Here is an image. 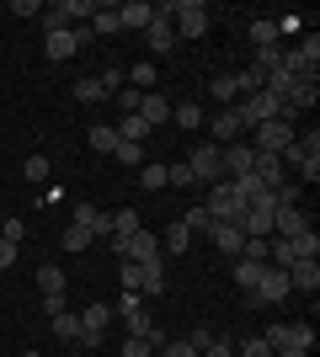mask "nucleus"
Here are the masks:
<instances>
[{
	"label": "nucleus",
	"mask_w": 320,
	"mask_h": 357,
	"mask_svg": "<svg viewBox=\"0 0 320 357\" xmlns=\"http://www.w3.org/2000/svg\"><path fill=\"white\" fill-rule=\"evenodd\" d=\"M294 134H299V118L257 123V128H251V149H257V155H283V149L294 144Z\"/></svg>",
	"instance_id": "obj_1"
},
{
	"label": "nucleus",
	"mask_w": 320,
	"mask_h": 357,
	"mask_svg": "<svg viewBox=\"0 0 320 357\" xmlns=\"http://www.w3.org/2000/svg\"><path fill=\"white\" fill-rule=\"evenodd\" d=\"M91 0H54V6H43V27L48 32H64V27H86L91 22Z\"/></svg>",
	"instance_id": "obj_2"
},
{
	"label": "nucleus",
	"mask_w": 320,
	"mask_h": 357,
	"mask_svg": "<svg viewBox=\"0 0 320 357\" xmlns=\"http://www.w3.org/2000/svg\"><path fill=\"white\" fill-rule=\"evenodd\" d=\"M208 6H203V0H176V6H171V27H176V38H203V32H208Z\"/></svg>",
	"instance_id": "obj_3"
},
{
	"label": "nucleus",
	"mask_w": 320,
	"mask_h": 357,
	"mask_svg": "<svg viewBox=\"0 0 320 357\" xmlns=\"http://www.w3.org/2000/svg\"><path fill=\"white\" fill-rule=\"evenodd\" d=\"M112 251H118V261H166L155 229H139V235H128V240H112Z\"/></svg>",
	"instance_id": "obj_4"
},
{
	"label": "nucleus",
	"mask_w": 320,
	"mask_h": 357,
	"mask_svg": "<svg viewBox=\"0 0 320 357\" xmlns=\"http://www.w3.org/2000/svg\"><path fill=\"white\" fill-rule=\"evenodd\" d=\"M203 208H208V219H224V224H235L245 213V203L235 192H229V181H213L208 192H203Z\"/></svg>",
	"instance_id": "obj_5"
},
{
	"label": "nucleus",
	"mask_w": 320,
	"mask_h": 357,
	"mask_svg": "<svg viewBox=\"0 0 320 357\" xmlns=\"http://www.w3.org/2000/svg\"><path fill=\"white\" fill-rule=\"evenodd\" d=\"M187 171L198 176V187H213V181H224V165H219V144H192V155H187Z\"/></svg>",
	"instance_id": "obj_6"
},
{
	"label": "nucleus",
	"mask_w": 320,
	"mask_h": 357,
	"mask_svg": "<svg viewBox=\"0 0 320 357\" xmlns=\"http://www.w3.org/2000/svg\"><path fill=\"white\" fill-rule=\"evenodd\" d=\"M86 38H91L86 27H64V32H48V38H43V54H48L54 64H70V59L80 54V43H86Z\"/></svg>",
	"instance_id": "obj_7"
},
{
	"label": "nucleus",
	"mask_w": 320,
	"mask_h": 357,
	"mask_svg": "<svg viewBox=\"0 0 320 357\" xmlns=\"http://www.w3.org/2000/svg\"><path fill=\"white\" fill-rule=\"evenodd\" d=\"M75 314H80V347H102L107 326H112V310H107V304H86V310H75Z\"/></svg>",
	"instance_id": "obj_8"
},
{
	"label": "nucleus",
	"mask_w": 320,
	"mask_h": 357,
	"mask_svg": "<svg viewBox=\"0 0 320 357\" xmlns=\"http://www.w3.org/2000/svg\"><path fill=\"white\" fill-rule=\"evenodd\" d=\"M208 123V134H213V144L224 149V144H241L245 139V128H241V112H235V107H219V112H213V118H203Z\"/></svg>",
	"instance_id": "obj_9"
},
{
	"label": "nucleus",
	"mask_w": 320,
	"mask_h": 357,
	"mask_svg": "<svg viewBox=\"0 0 320 357\" xmlns=\"http://www.w3.org/2000/svg\"><path fill=\"white\" fill-rule=\"evenodd\" d=\"M283 160V171H299V165H310V160H320V134L310 128V134H294V144L277 155Z\"/></svg>",
	"instance_id": "obj_10"
},
{
	"label": "nucleus",
	"mask_w": 320,
	"mask_h": 357,
	"mask_svg": "<svg viewBox=\"0 0 320 357\" xmlns=\"http://www.w3.org/2000/svg\"><path fill=\"white\" fill-rule=\"evenodd\" d=\"M251 160H257V149H251V144H224V149H219L224 181H235V176H251Z\"/></svg>",
	"instance_id": "obj_11"
},
{
	"label": "nucleus",
	"mask_w": 320,
	"mask_h": 357,
	"mask_svg": "<svg viewBox=\"0 0 320 357\" xmlns=\"http://www.w3.org/2000/svg\"><path fill=\"white\" fill-rule=\"evenodd\" d=\"M208 240H213V251L219 256H241V245H245V235H241V224H224V219H213V229H208Z\"/></svg>",
	"instance_id": "obj_12"
},
{
	"label": "nucleus",
	"mask_w": 320,
	"mask_h": 357,
	"mask_svg": "<svg viewBox=\"0 0 320 357\" xmlns=\"http://www.w3.org/2000/svg\"><path fill=\"white\" fill-rule=\"evenodd\" d=\"M139 118L150 123V128H160V123H171V102L160 96V91H139V107H134Z\"/></svg>",
	"instance_id": "obj_13"
},
{
	"label": "nucleus",
	"mask_w": 320,
	"mask_h": 357,
	"mask_svg": "<svg viewBox=\"0 0 320 357\" xmlns=\"http://www.w3.org/2000/svg\"><path fill=\"white\" fill-rule=\"evenodd\" d=\"M261 272H267V261H251V256H235V261H229V278H235L241 294H251V288L261 283Z\"/></svg>",
	"instance_id": "obj_14"
},
{
	"label": "nucleus",
	"mask_w": 320,
	"mask_h": 357,
	"mask_svg": "<svg viewBox=\"0 0 320 357\" xmlns=\"http://www.w3.org/2000/svg\"><path fill=\"white\" fill-rule=\"evenodd\" d=\"M150 22H155V6H150V0H128V6H118V27L144 32Z\"/></svg>",
	"instance_id": "obj_15"
},
{
	"label": "nucleus",
	"mask_w": 320,
	"mask_h": 357,
	"mask_svg": "<svg viewBox=\"0 0 320 357\" xmlns=\"http://www.w3.org/2000/svg\"><path fill=\"white\" fill-rule=\"evenodd\" d=\"M310 229V219L299 208H277L273 213V240H294V235H305Z\"/></svg>",
	"instance_id": "obj_16"
},
{
	"label": "nucleus",
	"mask_w": 320,
	"mask_h": 357,
	"mask_svg": "<svg viewBox=\"0 0 320 357\" xmlns=\"http://www.w3.org/2000/svg\"><path fill=\"white\" fill-rule=\"evenodd\" d=\"M70 224L91 229V235H107V229H112V213H107V208H96V203H75V219H70Z\"/></svg>",
	"instance_id": "obj_17"
},
{
	"label": "nucleus",
	"mask_w": 320,
	"mask_h": 357,
	"mask_svg": "<svg viewBox=\"0 0 320 357\" xmlns=\"http://www.w3.org/2000/svg\"><path fill=\"white\" fill-rule=\"evenodd\" d=\"M112 134H118L123 144H144V139H150L155 128H150V123H144V118H139V112H123V118L112 123Z\"/></svg>",
	"instance_id": "obj_18"
},
{
	"label": "nucleus",
	"mask_w": 320,
	"mask_h": 357,
	"mask_svg": "<svg viewBox=\"0 0 320 357\" xmlns=\"http://www.w3.org/2000/svg\"><path fill=\"white\" fill-rule=\"evenodd\" d=\"M144 43L155 48V54H166V48H176V27H171V16L155 11V22L144 27Z\"/></svg>",
	"instance_id": "obj_19"
},
{
	"label": "nucleus",
	"mask_w": 320,
	"mask_h": 357,
	"mask_svg": "<svg viewBox=\"0 0 320 357\" xmlns=\"http://www.w3.org/2000/svg\"><path fill=\"white\" fill-rule=\"evenodd\" d=\"M251 176H257L261 187H283V181H289V171H283V160H277V155H257V160H251Z\"/></svg>",
	"instance_id": "obj_20"
},
{
	"label": "nucleus",
	"mask_w": 320,
	"mask_h": 357,
	"mask_svg": "<svg viewBox=\"0 0 320 357\" xmlns=\"http://www.w3.org/2000/svg\"><path fill=\"white\" fill-rule=\"evenodd\" d=\"M289 288L294 294H315L320 288V261H294L289 267Z\"/></svg>",
	"instance_id": "obj_21"
},
{
	"label": "nucleus",
	"mask_w": 320,
	"mask_h": 357,
	"mask_svg": "<svg viewBox=\"0 0 320 357\" xmlns=\"http://www.w3.org/2000/svg\"><path fill=\"white\" fill-rule=\"evenodd\" d=\"M86 32H91V38H112V32H123L118 27V6H96L91 22H86Z\"/></svg>",
	"instance_id": "obj_22"
},
{
	"label": "nucleus",
	"mask_w": 320,
	"mask_h": 357,
	"mask_svg": "<svg viewBox=\"0 0 320 357\" xmlns=\"http://www.w3.org/2000/svg\"><path fill=\"white\" fill-rule=\"evenodd\" d=\"M208 96H213V102H219V107H235V102H241V86H235V75H213V80H208Z\"/></svg>",
	"instance_id": "obj_23"
},
{
	"label": "nucleus",
	"mask_w": 320,
	"mask_h": 357,
	"mask_svg": "<svg viewBox=\"0 0 320 357\" xmlns=\"http://www.w3.org/2000/svg\"><path fill=\"white\" fill-rule=\"evenodd\" d=\"M48 326H54V336H59V342H80V314H75V310L48 314Z\"/></svg>",
	"instance_id": "obj_24"
},
{
	"label": "nucleus",
	"mask_w": 320,
	"mask_h": 357,
	"mask_svg": "<svg viewBox=\"0 0 320 357\" xmlns=\"http://www.w3.org/2000/svg\"><path fill=\"white\" fill-rule=\"evenodd\" d=\"M139 229H144V224H139V208H118L107 235H112V240H128V235H139Z\"/></svg>",
	"instance_id": "obj_25"
},
{
	"label": "nucleus",
	"mask_w": 320,
	"mask_h": 357,
	"mask_svg": "<svg viewBox=\"0 0 320 357\" xmlns=\"http://www.w3.org/2000/svg\"><path fill=\"white\" fill-rule=\"evenodd\" d=\"M70 96H75V102H107V91H102V80H96V75H80L75 86H70Z\"/></svg>",
	"instance_id": "obj_26"
},
{
	"label": "nucleus",
	"mask_w": 320,
	"mask_h": 357,
	"mask_svg": "<svg viewBox=\"0 0 320 357\" xmlns=\"http://www.w3.org/2000/svg\"><path fill=\"white\" fill-rule=\"evenodd\" d=\"M171 123H176L182 134H192V128H203V107H198V102H182V107H171Z\"/></svg>",
	"instance_id": "obj_27"
},
{
	"label": "nucleus",
	"mask_w": 320,
	"mask_h": 357,
	"mask_svg": "<svg viewBox=\"0 0 320 357\" xmlns=\"http://www.w3.org/2000/svg\"><path fill=\"white\" fill-rule=\"evenodd\" d=\"M187 245H192V235H187V229H182V219H176V224L166 229V235H160V256H182Z\"/></svg>",
	"instance_id": "obj_28"
},
{
	"label": "nucleus",
	"mask_w": 320,
	"mask_h": 357,
	"mask_svg": "<svg viewBox=\"0 0 320 357\" xmlns=\"http://www.w3.org/2000/svg\"><path fill=\"white\" fill-rule=\"evenodd\" d=\"M283 336H289V347H299V352H315V326H310V320L283 326Z\"/></svg>",
	"instance_id": "obj_29"
},
{
	"label": "nucleus",
	"mask_w": 320,
	"mask_h": 357,
	"mask_svg": "<svg viewBox=\"0 0 320 357\" xmlns=\"http://www.w3.org/2000/svg\"><path fill=\"white\" fill-rule=\"evenodd\" d=\"M123 75H128V86H134V91H155V80H160V70H155L150 59H139L134 70H123Z\"/></svg>",
	"instance_id": "obj_30"
},
{
	"label": "nucleus",
	"mask_w": 320,
	"mask_h": 357,
	"mask_svg": "<svg viewBox=\"0 0 320 357\" xmlns=\"http://www.w3.org/2000/svg\"><path fill=\"white\" fill-rule=\"evenodd\" d=\"M91 229H80V224H70V229H64V235H59V245H64V251H70V256H80V251H86V245H91Z\"/></svg>",
	"instance_id": "obj_31"
},
{
	"label": "nucleus",
	"mask_w": 320,
	"mask_h": 357,
	"mask_svg": "<svg viewBox=\"0 0 320 357\" xmlns=\"http://www.w3.org/2000/svg\"><path fill=\"white\" fill-rule=\"evenodd\" d=\"M251 43H257V48L277 43V22H273V16H257V22H251Z\"/></svg>",
	"instance_id": "obj_32"
},
{
	"label": "nucleus",
	"mask_w": 320,
	"mask_h": 357,
	"mask_svg": "<svg viewBox=\"0 0 320 357\" xmlns=\"http://www.w3.org/2000/svg\"><path fill=\"white\" fill-rule=\"evenodd\" d=\"M182 229H187V235H208V229H213L208 208H203V203H198V208H187V213H182Z\"/></svg>",
	"instance_id": "obj_33"
},
{
	"label": "nucleus",
	"mask_w": 320,
	"mask_h": 357,
	"mask_svg": "<svg viewBox=\"0 0 320 357\" xmlns=\"http://www.w3.org/2000/svg\"><path fill=\"white\" fill-rule=\"evenodd\" d=\"M294 251H299V261H320V235H315V229L294 235Z\"/></svg>",
	"instance_id": "obj_34"
},
{
	"label": "nucleus",
	"mask_w": 320,
	"mask_h": 357,
	"mask_svg": "<svg viewBox=\"0 0 320 357\" xmlns=\"http://www.w3.org/2000/svg\"><path fill=\"white\" fill-rule=\"evenodd\" d=\"M38 288H43V298H48V294H64V272L54 267V261H48V267H38Z\"/></svg>",
	"instance_id": "obj_35"
},
{
	"label": "nucleus",
	"mask_w": 320,
	"mask_h": 357,
	"mask_svg": "<svg viewBox=\"0 0 320 357\" xmlns=\"http://www.w3.org/2000/svg\"><path fill=\"white\" fill-rule=\"evenodd\" d=\"M118 144H123V139L112 134L107 123H96V128H91V149H96V155H112V149H118Z\"/></svg>",
	"instance_id": "obj_36"
},
{
	"label": "nucleus",
	"mask_w": 320,
	"mask_h": 357,
	"mask_svg": "<svg viewBox=\"0 0 320 357\" xmlns=\"http://www.w3.org/2000/svg\"><path fill=\"white\" fill-rule=\"evenodd\" d=\"M112 160L128 165V171H139V165H144V144H118V149H112Z\"/></svg>",
	"instance_id": "obj_37"
},
{
	"label": "nucleus",
	"mask_w": 320,
	"mask_h": 357,
	"mask_svg": "<svg viewBox=\"0 0 320 357\" xmlns=\"http://www.w3.org/2000/svg\"><path fill=\"white\" fill-rule=\"evenodd\" d=\"M48 171H54L48 155H27V160H22V176H27V181H48Z\"/></svg>",
	"instance_id": "obj_38"
},
{
	"label": "nucleus",
	"mask_w": 320,
	"mask_h": 357,
	"mask_svg": "<svg viewBox=\"0 0 320 357\" xmlns=\"http://www.w3.org/2000/svg\"><path fill=\"white\" fill-rule=\"evenodd\" d=\"M139 181H144L150 192H160V187H166V165H139Z\"/></svg>",
	"instance_id": "obj_39"
},
{
	"label": "nucleus",
	"mask_w": 320,
	"mask_h": 357,
	"mask_svg": "<svg viewBox=\"0 0 320 357\" xmlns=\"http://www.w3.org/2000/svg\"><path fill=\"white\" fill-rule=\"evenodd\" d=\"M155 357H198V352H192V342H187V336H171V342L160 347Z\"/></svg>",
	"instance_id": "obj_40"
},
{
	"label": "nucleus",
	"mask_w": 320,
	"mask_h": 357,
	"mask_svg": "<svg viewBox=\"0 0 320 357\" xmlns=\"http://www.w3.org/2000/svg\"><path fill=\"white\" fill-rule=\"evenodd\" d=\"M123 326H128V336H139V342H144V336H150V331H155V320H150V314H144V310H139V314H128Z\"/></svg>",
	"instance_id": "obj_41"
},
{
	"label": "nucleus",
	"mask_w": 320,
	"mask_h": 357,
	"mask_svg": "<svg viewBox=\"0 0 320 357\" xmlns=\"http://www.w3.org/2000/svg\"><path fill=\"white\" fill-rule=\"evenodd\" d=\"M235 357H273V347L261 342V336H251V342H241V347H235Z\"/></svg>",
	"instance_id": "obj_42"
},
{
	"label": "nucleus",
	"mask_w": 320,
	"mask_h": 357,
	"mask_svg": "<svg viewBox=\"0 0 320 357\" xmlns=\"http://www.w3.org/2000/svg\"><path fill=\"white\" fill-rule=\"evenodd\" d=\"M139 310H144V304H139V294H128V288H123V298L112 304V314H123V320H128V314H139Z\"/></svg>",
	"instance_id": "obj_43"
},
{
	"label": "nucleus",
	"mask_w": 320,
	"mask_h": 357,
	"mask_svg": "<svg viewBox=\"0 0 320 357\" xmlns=\"http://www.w3.org/2000/svg\"><path fill=\"white\" fill-rule=\"evenodd\" d=\"M118 357H155V347H150V342H139V336H128Z\"/></svg>",
	"instance_id": "obj_44"
},
{
	"label": "nucleus",
	"mask_w": 320,
	"mask_h": 357,
	"mask_svg": "<svg viewBox=\"0 0 320 357\" xmlns=\"http://www.w3.org/2000/svg\"><path fill=\"white\" fill-rule=\"evenodd\" d=\"M11 16H43V0H11Z\"/></svg>",
	"instance_id": "obj_45"
},
{
	"label": "nucleus",
	"mask_w": 320,
	"mask_h": 357,
	"mask_svg": "<svg viewBox=\"0 0 320 357\" xmlns=\"http://www.w3.org/2000/svg\"><path fill=\"white\" fill-rule=\"evenodd\" d=\"M22 235H27V229H22V219H6V224H0V240H11V245H22Z\"/></svg>",
	"instance_id": "obj_46"
},
{
	"label": "nucleus",
	"mask_w": 320,
	"mask_h": 357,
	"mask_svg": "<svg viewBox=\"0 0 320 357\" xmlns=\"http://www.w3.org/2000/svg\"><path fill=\"white\" fill-rule=\"evenodd\" d=\"M112 107H123V112H134V107H139V91H134V86H123L118 96H112Z\"/></svg>",
	"instance_id": "obj_47"
},
{
	"label": "nucleus",
	"mask_w": 320,
	"mask_h": 357,
	"mask_svg": "<svg viewBox=\"0 0 320 357\" xmlns=\"http://www.w3.org/2000/svg\"><path fill=\"white\" fill-rule=\"evenodd\" d=\"M198 357H235V347H229V342H219V336H213V342L208 347H203V352Z\"/></svg>",
	"instance_id": "obj_48"
},
{
	"label": "nucleus",
	"mask_w": 320,
	"mask_h": 357,
	"mask_svg": "<svg viewBox=\"0 0 320 357\" xmlns=\"http://www.w3.org/2000/svg\"><path fill=\"white\" fill-rule=\"evenodd\" d=\"M16 251H22V245H11V240H0V272H6V267H16Z\"/></svg>",
	"instance_id": "obj_49"
},
{
	"label": "nucleus",
	"mask_w": 320,
	"mask_h": 357,
	"mask_svg": "<svg viewBox=\"0 0 320 357\" xmlns=\"http://www.w3.org/2000/svg\"><path fill=\"white\" fill-rule=\"evenodd\" d=\"M59 310H70V298H64V294H48L43 298V314H59Z\"/></svg>",
	"instance_id": "obj_50"
},
{
	"label": "nucleus",
	"mask_w": 320,
	"mask_h": 357,
	"mask_svg": "<svg viewBox=\"0 0 320 357\" xmlns=\"http://www.w3.org/2000/svg\"><path fill=\"white\" fill-rule=\"evenodd\" d=\"M22 357H43V352H22Z\"/></svg>",
	"instance_id": "obj_51"
},
{
	"label": "nucleus",
	"mask_w": 320,
	"mask_h": 357,
	"mask_svg": "<svg viewBox=\"0 0 320 357\" xmlns=\"http://www.w3.org/2000/svg\"><path fill=\"white\" fill-rule=\"evenodd\" d=\"M0 224H6V213H0Z\"/></svg>",
	"instance_id": "obj_52"
}]
</instances>
